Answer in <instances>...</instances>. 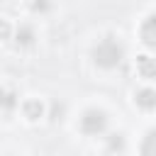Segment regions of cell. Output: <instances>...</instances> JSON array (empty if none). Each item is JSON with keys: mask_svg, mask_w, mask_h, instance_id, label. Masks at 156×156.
Masks as SVG:
<instances>
[{"mask_svg": "<svg viewBox=\"0 0 156 156\" xmlns=\"http://www.w3.org/2000/svg\"><path fill=\"white\" fill-rule=\"evenodd\" d=\"M134 102H136L141 110H154V105H156V93H154L151 88H144V90H139V93L134 95Z\"/></svg>", "mask_w": 156, "mask_h": 156, "instance_id": "cell-6", "label": "cell"}, {"mask_svg": "<svg viewBox=\"0 0 156 156\" xmlns=\"http://www.w3.org/2000/svg\"><path fill=\"white\" fill-rule=\"evenodd\" d=\"M136 71H139L141 78L151 80L154 73H156V63H154V58H151V56H139V58H136Z\"/></svg>", "mask_w": 156, "mask_h": 156, "instance_id": "cell-5", "label": "cell"}, {"mask_svg": "<svg viewBox=\"0 0 156 156\" xmlns=\"http://www.w3.org/2000/svg\"><path fill=\"white\" fill-rule=\"evenodd\" d=\"M15 102H17V100H15V95L0 88V107H7V110H10V107H15Z\"/></svg>", "mask_w": 156, "mask_h": 156, "instance_id": "cell-10", "label": "cell"}, {"mask_svg": "<svg viewBox=\"0 0 156 156\" xmlns=\"http://www.w3.org/2000/svg\"><path fill=\"white\" fill-rule=\"evenodd\" d=\"M141 39H144L146 46H154L156 44V17L154 15H149L144 20V24H141Z\"/></svg>", "mask_w": 156, "mask_h": 156, "instance_id": "cell-4", "label": "cell"}, {"mask_svg": "<svg viewBox=\"0 0 156 156\" xmlns=\"http://www.w3.org/2000/svg\"><path fill=\"white\" fill-rule=\"evenodd\" d=\"M10 34H12L10 22H7V20H0V39H10Z\"/></svg>", "mask_w": 156, "mask_h": 156, "instance_id": "cell-11", "label": "cell"}, {"mask_svg": "<svg viewBox=\"0 0 156 156\" xmlns=\"http://www.w3.org/2000/svg\"><path fill=\"white\" fill-rule=\"evenodd\" d=\"M107 129V115L102 110H85L83 117H80V132L83 134H90V136H98Z\"/></svg>", "mask_w": 156, "mask_h": 156, "instance_id": "cell-2", "label": "cell"}, {"mask_svg": "<svg viewBox=\"0 0 156 156\" xmlns=\"http://www.w3.org/2000/svg\"><path fill=\"white\" fill-rule=\"evenodd\" d=\"M22 112H24V117L29 122H37V119L44 117V102L37 100V98H29V100L22 102Z\"/></svg>", "mask_w": 156, "mask_h": 156, "instance_id": "cell-3", "label": "cell"}, {"mask_svg": "<svg viewBox=\"0 0 156 156\" xmlns=\"http://www.w3.org/2000/svg\"><path fill=\"white\" fill-rule=\"evenodd\" d=\"M107 146H110V151H122L124 149V136L122 134H110Z\"/></svg>", "mask_w": 156, "mask_h": 156, "instance_id": "cell-8", "label": "cell"}, {"mask_svg": "<svg viewBox=\"0 0 156 156\" xmlns=\"http://www.w3.org/2000/svg\"><path fill=\"white\" fill-rule=\"evenodd\" d=\"M32 10L34 12H46L49 10V0H34L32 2Z\"/></svg>", "mask_w": 156, "mask_h": 156, "instance_id": "cell-12", "label": "cell"}, {"mask_svg": "<svg viewBox=\"0 0 156 156\" xmlns=\"http://www.w3.org/2000/svg\"><path fill=\"white\" fill-rule=\"evenodd\" d=\"M124 58V46L115 39V37H105L95 49H93V61H95V66H100V68H115V66H119V61Z\"/></svg>", "mask_w": 156, "mask_h": 156, "instance_id": "cell-1", "label": "cell"}, {"mask_svg": "<svg viewBox=\"0 0 156 156\" xmlns=\"http://www.w3.org/2000/svg\"><path fill=\"white\" fill-rule=\"evenodd\" d=\"M32 41H34V29L27 27V24H22V27L17 29V44H20V46H29Z\"/></svg>", "mask_w": 156, "mask_h": 156, "instance_id": "cell-7", "label": "cell"}, {"mask_svg": "<svg viewBox=\"0 0 156 156\" xmlns=\"http://www.w3.org/2000/svg\"><path fill=\"white\" fill-rule=\"evenodd\" d=\"M141 156H154V132H146L141 144Z\"/></svg>", "mask_w": 156, "mask_h": 156, "instance_id": "cell-9", "label": "cell"}]
</instances>
